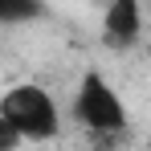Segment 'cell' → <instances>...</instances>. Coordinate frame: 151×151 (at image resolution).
Here are the masks:
<instances>
[{"label": "cell", "mask_w": 151, "mask_h": 151, "mask_svg": "<svg viewBox=\"0 0 151 151\" xmlns=\"http://www.w3.org/2000/svg\"><path fill=\"white\" fill-rule=\"evenodd\" d=\"M0 114L12 123V131L25 139V143H49L53 135L61 131L57 119V102L45 86L37 82H17L0 94Z\"/></svg>", "instance_id": "1"}, {"label": "cell", "mask_w": 151, "mask_h": 151, "mask_svg": "<svg viewBox=\"0 0 151 151\" xmlns=\"http://www.w3.org/2000/svg\"><path fill=\"white\" fill-rule=\"evenodd\" d=\"M74 119L90 135H119L127 127V106L119 98V90L106 82L102 74H82L78 82V94H74Z\"/></svg>", "instance_id": "2"}, {"label": "cell", "mask_w": 151, "mask_h": 151, "mask_svg": "<svg viewBox=\"0 0 151 151\" xmlns=\"http://www.w3.org/2000/svg\"><path fill=\"white\" fill-rule=\"evenodd\" d=\"M139 37H143V8H139V0H114L106 8V17H102V41H106V49L127 53V49L139 45Z\"/></svg>", "instance_id": "3"}, {"label": "cell", "mask_w": 151, "mask_h": 151, "mask_svg": "<svg viewBox=\"0 0 151 151\" xmlns=\"http://www.w3.org/2000/svg\"><path fill=\"white\" fill-rule=\"evenodd\" d=\"M45 8L41 4H33V0H0V21L4 25H12V21H33V17H41Z\"/></svg>", "instance_id": "4"}, {"label": "cell", "mask_w": 151, "mask_h": 151, "mask_svg": "<svg viewBox=\"0 0 151 151\" xmlns=\"http://www.w3.org/2000/svg\"><path fill=\"white\" fill-rule=\"evenodd\" d=\"M21 143H25V139H21V135L12 131V123H8V119L0 114V151H17Z\"/></svg>", "instance_id": "5"}, {"label": "cell", "mask_w": 151, "mask_h": 151, "mask_svg": "<svg viewBox=\"0 0 151 151\" xmlns=\"http://www.w3.org/2000/svg\"><path fill=\"white\" fill-rule=\"evenodd\" d=\"M147 57H151V41H147Z\"/></svg>", "instance_id": "6"}]
</instances>
